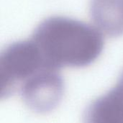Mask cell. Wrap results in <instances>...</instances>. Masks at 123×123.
Segmentation results:
<instances>
[{
    "instance_id": "2",
    "label": "cell",
    "mask_w": 123,
    "mask_h": 123,
    "mask_svg": "<svg viewBox=\"0 0 123 123\" xmlns=\"http://www.w3.org/2000/svg\"><path fill=\"white\" fill-rule=\"evenodd\" d=\"M45 68L52 67L48 64L32 39L10 44L0 56L1 98H6L19 92L27 79Z\"/></svg>"
},
{
    "instance_id": "5",
    "label": "cell",
    "mask_w": 123,
    "mask_h": 123,
    "mask_svg": "<svg viewBox=\"0 0 123 123\" xmlns=\"http://www.w3.org/2000/svg\"><path fill=\"white\" fill-rule=\"evenodd\" d=\"M90 14L102 33L110 37L123 35V0H91Z\"/></svg>"
},
{
    "instance_id": "4",
    "label": "cell",
    "mask_w": 123,
    "mask_h": 123,
    "mask_svg": "<svg viewBox=\"0 0 123 123\" xmlns=\"http://www.w3.org/2000/svg\"><path fill=\"white\" fill-rule=\"evenodd\" d=\"M84 123H123V76L112 89L89 105Z\"/></svg>"
},
{
    "instance_id": "1",
    "label": "cell",
    "mask_w": 123,
    "mask_h": 123,
    "mask_svg": "<svg viewBox=\"0 0 123 123\" xmlns=\"http://www.w3.org/2000/svg\"><path fill=\"white\" fill-rule=\"evenodd\" d=\"M48 64L62 67H84L92 63L104 48L102 33L94 26L63 17H51L35 28L32 38Z\"/></svg>"
},
{
    "instance_id": "6",
    "label": "cell",
    "mask_w": 123,
    "mask_h": 123,
    "mask_svg": "<svg viewBox=\"0 0 123 123\" xmlns=\"http://www.w3.org/2000/svg\"><path fill=\"white\" fill-rule=\"evenodd\" d=\"M122 76H123V75H122Z\"/></svg>"
},
{
    "instance_id": "3",
    "label": "cell",
    "mask_w": 123,
    "mask_h": 123,
    "mask_svg": "<svg viewBox=\"0 0 123 123\" xmlns=\"http://www.w3.org/2000/svg\"><path fill=\"white\" fill-rule=\"evenodd\" d=\"M63 92V80L58 70L52 68H45L33 75L19 91L25 104L41 114L53 111L59 105Z\"/></svg>"
}]
</instances>
